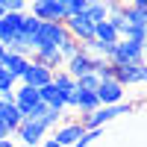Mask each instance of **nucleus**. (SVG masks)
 I'll return each mask as SVG.
<instances>
[{
    "mask_svg": "<svg viewBox=\"0 0 147 147\" xmlns=\"http://www.w3.org/2000/svg\"><path fill=\"white\" fill-rule=\"evenodd\" d=\"M127 3H132V6H138V9H144V6H147V0H127Z\"/></svg>",
    "mask_w": 147,
    "mask_h": 147,
    "instance_id": "28",
    "label": "nucleus"
},
{
    "mask_svg": "<svg viewBox=\"0 0 147 147\" xmlns=\"http://www.w3.org/2000/svg\"><path fill=\"white\" fill-rule=\"evenodd\" d=\"M147 77V71H144V62H136V65H115V80L124 85H141Z\"/></svg>",
    "mask_w": 147,
    "mask_h": 147,
    "instance_id": "10",
    "label": "nucleus"
},
{
    "mask_svg": "<svg viewBox=\"0 0 147 147\" xmlns=\"http://www.w3.org/2000/svg\"><path fill=\"white\" fill-rule=\"evenodd\" d=\"M94 94H97V100H100V106H112V103L127 100V88H124L115 77H112V80H100V85H97Z\"/></svg>",
    "mask_w": 147,
    "mask_h": 147,
    "instance_id": "5",
    "label": "nucleus"
},
{
    "mask_svg": "<svg viewBox=\"0 0 147 147\" xmlns=\"http://www.w3.org/2000/svg\"><path fill=\"white\" fill-rule=\"evenodd\" d=\"M65 35H68L65 21H41L35 35L30 38V44H32V50H38V47H59V41Z\"/></svg>",
    "mask_w": 147,
    "mask_h": 147,
    "instance_id": "3",
    "label": "nucleus"
},
{
    "mask_svg": "<svg viewBox=\"0 0 147 147\" xmlns=\"http://www.w3.org/2000/svg\"><path fill=\"white\" fill-rule=\"evenodd\" d=\"M38 100L47 103V106H53V109H59V112H65V109H68V106H65V97L56 91L53 82H44L41 88H38Z\"/></svg>",
    "mask_w": 147,
    "mask_h": 147,
    "instance_id": "14",
    "label": "nucleus"
},
{
    "mask_svg": "<svg viewBox=\"0 0 147 147\" xmlns=\"http://www.w3.org/2000/svg\"><path fill=\"white\" fill-rule=\"evenodd\" d=\"M38 147H62V144H59L56 138H41V144Z\"/></svg>",
    "mask_w": 147,
    "mask_h": 147,
    "instance_id": "27",
    "label": "nucleus"
},
{
    "mask_svg": "<svg viewBox=\"0 0 147 147\" xmlns=\"http://www.w3.org/2000/svg\"><path fill=\"white\" fill-rule=\"evenodd\" d=\"M6 50H12V53H21V56H30V53H32V47H30V41L24 38V35H15L12 41H6Z\"/></svg>",
    "mask_w": 147,
    "mask_h": 147,
    "instance_id": "20",
    "label": "nucleus"
},
{
    "mask_svg": "<svg viewBox=\"0 0 147 147\" xmlns=\"http://www.w3.org/2000/svg\"><path fill=\"white\" fill-rule=\"evenodd\" d=\"M62 115H65V112H59V109L47 106V112L41 115V124H44L47 129H53V127H59V124H62Z\"/></svg>",
    "mask_w": 147,
    "mask_h": 147,
    "instance_id": "24",
    "label": "nucleus"
},
{
    "mask_svg": "<svg viewBox=\"0 0 147 147\" xmlns=\"http://www.w3.org/2000/svg\"><path fill=\"white\" fill-rule=\"evenodd\" d=\"M97 85H100V77H97L94 71L77 77V88H80V91H97Z\"/></svg>",
    "mask_w": 147,
    "mask_h": 147,
    "instance_id": "21",
    "label": "nucleus"
},
{
    "mask_svg": "<svg viewBox=\"0 0 147 147\" xmlns=\"http://www.w3.org/2000/svg\"><path fill=\"white\" fill-rule=\"evenodd\" d=\"M50 80H53V71H50V68H44L41 62H35V59H30L27 68H24V74H21V82L32 85V88H41V85H44V82H50Z\"/></svg>",
    "mask_w": 147,
    "mask_h": 147,
    "instance_id": "8",
    "label": "nucleus"
},
{
    "mask_svg": "<svg viewBox=\"0 0 147 147\" xmlns=\"http://www.w3.org/2000/svg\"><path fill=\"white\" fill-rule=\"evenodd\" d=\"M3 53H6V44L0 41V62H3Z\"/></svg>",
    "mask_w": 147,
    "mask_h": 147,
    "instance_id": "31",
    "label": "nucleus"
},
{
    "mask_svg": "<svg viewBox=\"0 0 147 147\" xmlns=\"http://www.w3.org/2000/svg\"><path fill=\"white\" fill-rule=\"evenodd\" d=\"M77 50H80V41L74 38V35H65V38L59 41V53H62V59H71Z\"/></svg>",
    "mask_w": 147,
    "mask_h": 147,
    "instance_id": "23",
    "label": "nucleus"
},
{
    "mask_svg": "<svg viewBox=\"0 0 147 147\" xmlns=\"http://www.w3.org/2000/svg\"><path fill=\"white\" fill-rule=\"evenodd\" d=\"M15 85H18V80L12 77V74H9L3 65H0V94H3V91H12Z\"/></svg>",
    "mask_w": 147,
    "mask_h": 147,
    "instance_id": "25",
    "label": "nucleus"
},
{
    "mask_svg": "<svg viewBox=\"0 0 147 147\" xmlns=\"http://www.w3.org/2000/svg\"><path fill=\"white\" fill-rule=\"evenodd\" d=\"M112 65H136L144 62V38H118L109 53Z\"/></svg>",
    "mask_w": 147,
    "mask_h": 147,
    "instance_id": "2",
    "label": "nucleus"
},
{
    "mask_svg": "<svg viewBox=\"0 0 147 147\" xmlns=\"http://www.w3.org/2000/svg\"><path fill=\"white\" fill-rule=\"evenodd\" d=\"M0 138H9V129L3 127V121H0Z\"/></svg>",
    "mask_w": 147,
    "mask_h": 147,
    "instance_id": "29",
    "label": "nucleus"
},
{
    "mask_svg": "<svg viewBox=\"0 0 147 147\" xmlns=\"http://www.w3.org/2000/svg\"><path fill=\"white\" fill-rule=\"evenodd\" d=\"M35 103H38V88H32V85H27V82L15 85V106H18L21 118L27 115V109L35 106Z\"/></svg>",
    "mask_w": 147,
    "mask_h": 147,
    "instance_id": "13",
    "label": "nucleus"
},
{
    "mask_svg": "<svg viewBox=\"0 0 147 147\" xmlns=\"http://www.w3.org/2000/svg\"><path fill=\"white\" fill-rule=\"evenodd\" d=\"M0 121H3V127L9 129V136H12L24 118H21V112H18L15 103H3V100H0Z\"/></svg>",
    "mask_w": 147,
    "mask_h": 147,
    "instance_id": "16",
    "label": "nucleus"
},
{
    "mask_svg": "<svg viewBox=\"0 0 147 147\" xmlns=\"http://www.w3.org/2000/svg\"><path fill=\"white\" fill-rule=\"evenodd\" d=\"M50 82L56 85V91L62 94L65 100H68V94H71L74 88H77V80H74V77H71V74H68L65 68H59V71H53V80H50Z\"/></svg>",
    "mask_w": 147,
    "mask_h": 147,
    "instance_id": "17",
    "label": "nucleus"
},
{
    "mask_svg": "<svg viewBox=\"0 0 147 147\" xmlns=\"http://www.w3.org/2000/svg\"><path fill=\"white\" fill-rule=\"evenodd\" d=\"M30 15L38 21H65V9L59 6V0H30Z\"/></svg>",
    "mask_w": 147,
    "mask_h": 147,
    "instance_id": "7",
    "label": "nucleus"
},
{
    "mask_svg": "<svg viewBox=\"0 0 147 147\" xmlns=\"http://www.w3.org/2000/svg\"><path fill=\"white\" fill-rule=\"evenodd\" d=\"M6 12H27V0H0Z\"/></svg>",
    "mask_w": 147,
    "mask_h": 147,
    "instance_id": "26",
    "label": "nucleus"
},
{
    "mask_svg": "<svg viewBox=\"0 0 147 147\" xmlns=\"http://www.w3.org/2000/svg\"><path fill=\"white\" fill-rule=\"evenodd\" d=\"M94 74L100 80H112L115 77V65L109 62V59H94Z\"/></svg>",
    "mask_w": 147,
    "mask_h": 147,
    "instance_id": "22",
    "label": "nucleus"
},
{
    "mask_svg": "<svg viewBox=\"0 0 147 147\" xmlns=\"http://www.w3.org/2000/svg\"><path fill=\"white\" fill-rule=\"evenodd\" d=\"M65 30H68V35H74L77 41H85V38H91V35H94V21L85 15V12H80V15L65 18Z\"/></svg>",
    "mask_w": 147,
    "mask_h": 147,
    "instance_id": "6",
    "label": "nucleus"
},
{
    "mask_svg": "<svg viewBox=\"0 0 147 147\" xmlns=\"http://www.w3.org/2000/svg\"><path fill=\"white\" fill-rule=\"evenodd\" d=\"M65 106H68V109H77L80 115H88V112H94V109L100 106V100H97L94 91H80V88H74V91L68 94Z\"/></svg>",
    "mask_w": 147,
    "mask_h": 147,
    "instance_id": "9",
    "label": "nucleus"
},
{
    "mask_svg": "<svg viewBox=\"0 0 147 147\" xmlns=\"http://www.w3.org/2000/svg\"><path fill=\"white\" fill-rule=\"evenodd\" d=\"M132 109H136V103H129V100H121V103H112V106H97L94 112L80 115V124L85 129H103L109 121H115L121 115H129Z\"/></svg>",
    "mask_w": 147,
    "mask_h": 147,
    "instance_id": "1",
    "label": "nucleus"
},
{
    "mask_svg": "<svg viewBox=\"0 0 147 147\" xmlns=\"http://www.w3.org/2000/svg\"><path fill=\"white\" fill-rule=\"evenodd\" d=\"M30 59H35V62H41L44 68H50V71H59L65 65V59L62 53H59V47H38V50H32Z\"/></svg>",
    "mask_w": 147,
    "mask_h": 147,
    "instance_id": "12",
    "label": "nucleus"
},
{
    "mask_svg": "<svg viewBox=\"0 0 147 147\" xmlns=\"http://www.w3.org/2000/svg\"><path fill=\"white\" fill-rule=\"evenodd\" d=\"M124 18H127L129 24H138V27H144V24H147V12L138 9V6H132V3H124Z\"/></svg>",
    "mask_w": 147,
    "mask_h": 147,
    "instance_id": "19",
    "label": "nucleus"
},
{
    "mask_svg": "<svg viewBox=\"0 0 147 147\" xmlns=\"http://www.w3.org/2000/svg\"><path fill=\"white\" fill-rule=\"evenodd\" d=\"M15 147H30V144H15Z\"/></svg>",
    "mask_w": 147,
    "mask_h": 147,
    "instance_id": "32",
    "label": "nucleus"
},
{
    "mask_svg": "<svg viewBox=\"0 0 147 147\" xmlns=\"http://www.w3.org/2000/svg\"><path fill=\"white\" fill-rule=\"evenodd\" d=\"M53 129H56V132H53V138L62 144V147H71V144L85 132V127L80 124V121H65V124H59V127H53Z\"/></svg>",
    "mask_w": 147,
    "mask_h": 147,
    "instance_id": "11",
    "label": "nucleus"
},
{
    "mask_svg": "<svg viewBox=\"0 0 147 147\" xmlns=\"http://www.w3.org/2000/svg\"><path fill=\"white\" fill-rule=\"evenodd\" d=\"M0 147H15V144H12V138H0Z\"/></svg>",
    "mask_w": 147,
    "mask_h": 147,
    "instance_id": "30",
    "label": "nucleus"
},
{
    "mask_svg": "<svg viewBox=\"0 0 147 147\" xmlns=\"http://www.w3.org/2000/svg\"><path fill=\"white\" fill-rule=\"evenodd\" d=\"M94 38H97V41H109V44H115L121 35H118V30H115L109 21H97V24H94Z\"/></svg>",
    "mask_w": 147,
    "mask_h": 147,
    "instance_id": "18",
    "label": "nucleus"
},
{
    "mask_svg": "<svg viewBox=\"0 0 147 147\" xmlns=\"http://www.w3.org/2000/svg\"><path fill=\"white\" fill-rule=\"evenodd\" d=\"M27 62H30V56H21V53L6 50V53H3V62H0V65H3V68H6L15 80H21V74H24V68H27Z\"/></svg>",
    "mask_w": 147,
    "mask_h": 147,
    "instance_id": "15",
    "label": "nucleus"
},
{
    "mask_svg": "<svg viewBox=\"0 0 147 147\" xmlns=\"http://www.w3.org/2000/svg\"><path fill=\"white\" fill-rule=\"evenodd\" d=\"M12 136H18V138H21V144H30V147H38V144H41V138L47 136V127L41 124V121H32V118H24L21 124H18V129L12 132Z\"/></svg>",
    "mask_w": 147,
    "mask_h": 147,
    "instance_id": "4",
    "label": "nucleus"
}]
</instances>
